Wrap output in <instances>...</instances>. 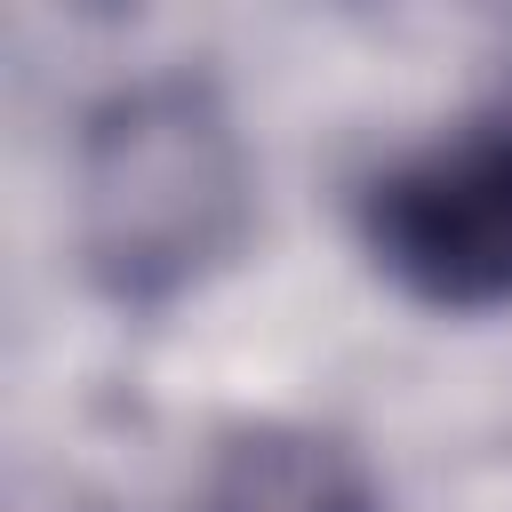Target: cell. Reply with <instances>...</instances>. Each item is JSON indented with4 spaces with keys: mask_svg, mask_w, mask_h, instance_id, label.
<instances>
[{
    "mask_svg": "<svg viewBox=\"0 0 512 512\" xmlns=\"http://www.w3.org/2000/svg\"><path fill=\"white\" fill-rule=\"evenodd\" d=\"M248 232V152L200 80L120 88L80 136V256L104 296L168 304Z\"/></svg>",
    "mask_w": 512,
    "mask_h": 512,
    "instance_id": "6da1fadb",
    "label": "cell"
},
{
    "mask_svg": "<svg viewBox=\"0 0 512 512\" xmlns=\"http://www.w3.org/2000/svg\"><path fill=\"white\" fill-rule=\"evenodd\" d=\"M360 240L376 272L432 312L512 304V120L408 152L360 192Z\"/></svg>",
    "mask_w": 512,
    "mask_h": 512,
    "instance_id": "7a4b0ae2",
    "label": "cell"
},
{
    "mask_svg": "<svg viewBox=\"0 0 512 512\" xmlns=\"http://www.w3.org/2000/svg\"><path fill=\"white\" fill-rule=\"evenodd\" d=\"M192 512H376V480L312 424H248L208 456Z\"/></svg>",
    "mask_w": 512,
    "mask_h": 512,
    "instance_id": "3957f363",
    "label": "cell"
}]
</instances>
